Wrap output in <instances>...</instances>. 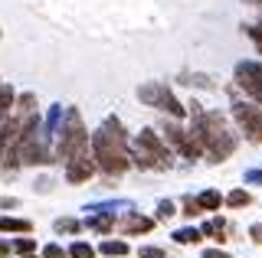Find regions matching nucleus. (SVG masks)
<instances>
[{"mask_svg":"<svg viewBox=\"0 0 262 258\" xmlns=\"http://www.w3.org/2000/svg\"><path fill=\"white\" fill-rule=\"evenodd\" d=\"M95 160L105 173H125L128 170V150H125V134L118 121H105V127L95 134Z\"/></svg>","mask_w":262,"mask_h":258,"instance_id":"f257e3e1","label":"nucleus"},{"mask_svg":"<svg viewBox=\"0 0 262 258\" xmlns=\"http://www.w3.org/2000/svg\"><path fill=\"white\" fill-rule=\"evenodd\" d=\"M193 115H196L193 134H196V141H200V147L207 150L213 160H223V157L233 154L236 138L226 131L223 118H220V115H200V111H196V105H193Z\"/></svg>","mask_w":262,"mask_h":258,"instance_id":"f03ea898","label":"nucleus"},{"mask_svg":"<svg viewBox=\"0 0 262 258\" xmlns=\"http://www.w3.org/2000/svg\"><path fill=\"white\" fill-rule=\"evenodd\" d=\"M59 154H62V160H72V157H79V154H89V134H85V127H82L79 111H69V115H66L62 138H59Z\"/></svg>","mask_w":262,"mask_h":258,"instance_id":"7ed1b4c3","label":"nucleus"},{"mask_svg":"<svg viewBox=\"0 0 262 258\" xmlns=\"http://www.w3.org/2000/svg\"><path fill=\"white\" fill-rule=\"evenodd\" d=\"M138 164L151 167V170H167L170 167V150L161 144L154 131H141V138H138Z\"/></svg>","mask_w":262,"mask_h":258,"instance_id":"20e7f679","label":"nucleus"},{"mask_svg":"<svg viewBox=\"0 0 262 258\" xmlns=\"http://www.w3.org/2000/svg\"><path fill=\"white\" fill-rule=\"evenodd\" d=\"M138 98H141V101H147L151 108H164V111H170L174 118H180V115H184V108H180V101H177V98H174V95H170V92H167L164 85H158V82L144 85L141 92H138Z\"/></svg>","mask_w":262,"mask_h":258,"instance_id":"39448f33","label":"nucleus"},{"mask_svg":"<svg viewBox=\"0 0 262 258\" xmlns=\"http://www.w3.org/2000/svg\"><path fill=\"white\" fill-rule=\"evenodd\" d=\"M233 115H236V121L243 124V131L249 134L252 141H262V111L259 108H252V105H236Z\"/></svg>","mask_w":262,"mask_h":258,"instance_id":"423d86ee","label":"nucleus"},{"mask_svg":"<svg viewBox=\"0 0 262 258\" xmlns=\"http://www.w3.org/2000/svg\"><path fill=\"white\" fill-rule=\"evenodd\" d=\"M236 79H239V88H246L256 101H262V66L246 62V66L236 69Z\"/></svg>","mask_w":262,"mask_h":258,"instance_id":"0eeeda50","label":"nucleus"},{"mask_svg":"<svg viewBox=\"0 0 262 258\" xmlns=\"http://www.w3.org/2000/svg\"><path fill=\"white\" fill-rule=\"evenodd\" d=\"M95 170V164H92V157L89 154H79V157H72V160H66V180L69 183H82V180H89Z\"/></svg>","mask_w":262,"mask_h":258,"instance_id":"6e6552de","label":"nucleus"},{"mask_svg":"<svg viewBox=\"0 0 262 258\" xmlns=\"http://www.w3.org/2000/svg\"><path fill=\"white\" fill-rule=\"evenodd\" d=\"M170 141L177 144V150L184 157H200L203 154V147H200V141H196V134H187V131H180V127H170Z\"/></svg>","mask_w":262,"mask_h":258,"instance_id":"1a4fd4ad","label":"nucleus"},{"mask_svg":"<svg viewBox=\"0 0 262 258\" xmlns=\"http://www.w3.org/2000/svg\"><path fill=\"white\" fill-rule=\"evenodd\" d=\"M0 232H30V222H23V219H0Z\"/></svg>","mask_w":262,"mask_h":258,"instance_id":"9d476101","label":"nucleus"},{"mask_svg":"<svg viewBox=\"0 0 262 258\" xmlns=\"http://www.w3.org/2000/svg\"><path fill=\"white\" fill-rule=\"evenodd\" d=\"M10 105H13V92L0 85V121H4V115H7V108H10Z\"/></svg>","mask_w":262,"mask_h":258,"instance_id":"9b49d317","label":"nucleus"},{"mask_svg":"<svg viewBox=\"0 0 262 258\" xmlns=\"http://www.w3.org/2000/svg\"><path fill=\"white\" fill-rule=\"evenodd\" d=\"M226 203L229 206H249V193H246V190H236V193H229Z\"/></svg>","mask_w":262,"mask_h":258,"instance_id":"f8f14e48","label":"nucleus"},{"mask_svg":"<svg viewBox=\"0 0 262 258\" xmlns=\"http://www.w3.org/2000/svg\"><path fill=\"white\" fill-rule=\"evenodd\" d=\"M102 252H105V255H125V252H128V245H125V242H105Z\"/></svg>","mask_w":262,"mask_h":258,"instance_id":"ddd939ff","label":"nucleus"},{"mask_svg":"<svg viewBox=\"0 0 262 258\" xmlns=\"http://www.w3.org/2000/svg\"><path fill=\"white\" fill-rule=\"evenodd\" d=\"M177 242H180V245H190V242H200V232H196V229H184V232H177Z\"/></svg>","mask_w":262,"mask_h":258,"instance_id":"4468645a","label":"nucleus"},{"mask_svg":"<svg viewBox=\"0 0 262 258\" xmlns=\"http://www.w3.org/2000/svg\"><path fill=\"white\" fill-rule=\"evenodd\" d=\"M200 206L203 209H216L220 206V193H203V196H200Z\"/></svg>","mask_w":262,"mask_h":258,"instance_id":"2eb2a0df","label":"nucleus"},{"mask_svg":"<svg viewBox=\"0 0 262 258\" xmlns=\"http://www.w3.org/2000/svg\"><path fill=\"white\" fill-rule=\"evenodd\" d=\"M125 229L128 232H147V229H151V219H131Z\"/></svg>","mask_w":262,"mask_h":258,"instance_id":"dca6fc26","label":"nucleus"},{"mask_svg":"<svg viewBox=\"0 0 262 258\" xmlns=\"http://www.w3.org/2000/svg\"><path fill=\"white\" fill-rule=\"evenodd\" d=\"M72 258H92V245H85V242H79V245L72 248Z\"/></svg>","mask_w":262,"mask_h":258,"instance_id":"f3484780","label":"nucleus"},{"mask_svg":"<svg viewBox=\"0 0 262 258\" xmlns=\"http://www.w3.org/2000/svg\"><path fill=\"white\" fill-rule=\"evenodd\" d=\"M43 258H69V255H66V252H62L59 245H49L46 252H43Z\"/></svg>","mask_w":262,"mask_h":258,"instance_id":"a211bd4d","label":"nucleus"},{"mask_svg":"<svg viewBox=\"0 0 262 258\" xmlns=\"http://www.w3.org/2000/svg\"><path fill=\"white\" fill-rule=\"evenodd\" d=\"M16 252L30 255V252H33V242H30V239H20V242H16Z\"/></svg>","mask_w":262,"mask_h":258,"instance_id":"6ab92c4d","label":"nucleus"},{"mask_svg":"<svg viewBox=\"0 0 262 258\" xmlns=\"http://www.w3.org/2000/svg\"><path fill=\"white\" fill-rule=\"evenodd\" d=\"M249 36L256 39V46H259V49H262V23H259V27H252V30H249Z\"/></svg>","mask_w":262,"mask_h":258,"instance_id":"aec40b11","label":"nucleus"},{"mask_svg":"<svg viewBox=\"0 0 262 258\" xmlns=\"http://www.w3.org/2000/svg\"><path fill=\"white\" fill-rule=\"evenodd\" d=\"M141 258H164V252H158V248H141Z\"/></svg>","mask_w":262,"mask_h":258,"instance_id":"412c9836","label":"nucleus"},{"mask_svg":"<svg viewBox=\"0 0 262 258\" xmlns=\"http://www.w3.org/2000/svg\"><path fill=\"white\" fill-rule=\"evenodd\" d=\"M161 216H164V219H167V216H174V206H170V203H161Z\"/></svg>","mask_w":262,"mask_h":258,"instance_id":"4be33fe9","label":"nucleus"},{"mask_svg":"<svg viewBox=\"0 0 262 258\" xmlns=\"http://www.w3.org/2000/svg\"><path fill=\"white\" fill-rule=\"evenodd\" d=\"M203 258H229V255H226V252H207Z\"/></svg>","mask_w":262,"mask_h":258,"instance_id":"5701e85b","label":"nucleus"},{"mask_svg":"<svg viewBox=\"0 0 262 258\" xmlns=\"http://www.w3.org/2000/svg\"><path fill=\"white\" fill-rule=\"evenodd\" d=\"M252 239H256V242H262V225H256V229H252Z\"/></svg>","mask_w":262,"mask_h":258,"instance_id":"b1692460","label":"nucleus"},{"mask_svg":"<svg viewBox=\"0 0 262 258\" xmlns=\"http://www.w3.org/2000/svg\"><path fill=\"white\" fill-rule=\"evenodd\" d=\"M10 252V245H7V242H0V255H7Z\"/></svg>","mask_w":262,"mask_h":258,"instance_id":"393cba45","label":"nucleus"},{"mask_svg":"<svg viewBox=\"0 0 262 258\" xmlns=\"http://www.w3.org/2000/svg\"><path fill=\"white\" fill-rule=\"evenodd\" d=\"M252 4H262V0H252Z\"/></svg>","mask_w":262,"mask_h":258,"instance_id":"a878e982","label":"nucleus"}]
</instances>
